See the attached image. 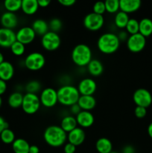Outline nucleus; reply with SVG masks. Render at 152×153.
Instances as JSON below:
<instances>
[{
	"label": "nucleus",
	"instance_id": "nucleus-50",
	"mask_svg": "<svg viewBox=\"0 0 152 153\" xmlns=\"http://www.w3.org/2000/svg\"><path fill=\"white\" fill-rule=\"evenodd\" d=\"M1 104H2V99H1V97H0V108H1Z\"/></svg>",
	"mask_w": 152,
	"mask_h": 153
},
{
	"label": "nucleus",
	"instance_id": "nucleus-1",
	"mask_svg": "<svg viewBox=\"0 0 152 153\" xmlns=\"http://www.w3.org/2000/svg\"><path fill=\"white\" fill-rule=\"evenodd\" d=\"M43 139L49 146L52 147H60L64 145L67 140V133L56 125L49 126L45 129Z\"/></svg>",
	"mask_w": 152,
	"mask_h": 153
},
{
	"label": "nucleus",
	"instance_id": "nucleus-43",
	"mask_svg": "<svg viewBox=\"0 0 152 153\" xmlns=\"http://www.w3.org/2000/svg\"><path fill=\"white\" fill-rule=\"evenodd\" d=\"M7 91V83L4 81L0 79V97Z\"/></svg>",
	"mask_w": 152,
	"mask_h": 153
},
{
	"label": "nucleus",
	"instance_id": "nucleus-48",
	"mask_svg": "<svg viewBox=\"0 0 152 153\" xmlns=\"http://www.w3.org/2000/svg\"><path fill=\"white\" fill-rule=\"evenodd\" d=\"M147 131H148V134L149 137L152 139V123H151L148 125Z\"/></svg>",
	"mask_w": 152,
	"mask_h": 153
},
{
	"label": "nucleus",
	"instance_id": "nucleus-24",
	"mask_svg": "<svg viewBox=\"0 0 152 153\" xmlns=\"http://www.w3.org/2000/svg\"><path fill=\"white\" fill-rule=\"evenodd\" d=\"M39 8L37 0H22V12L26 15H34L37 13Z\"/></svg>",
	"mask_w": 152,
	"mask_h": 153
},
{
	"label": "nucleus",
	"instance_id": "nucleus-22",
	"mask_svg": "<svg viewBox=\"0 0 152 153\" xmlns=\"http://www.w3.org/2000/svg\"><path fill=\"white\" fill-rule=\"evenodd\" d=\"M60 126L61 127V128L66 133L68 134L69 132H70V131H72L73 129H75V128L77 127V121H76L75 117L72 116V115L65 116L61 120V126Z\"/></svg>",
	"mask_w": 152,
	"mask_h": 153
},
{
	"label": "nucleus",
	"instance_id": "nucleus-47",
	"mask_svg": "<svg viewBox=\"0 0 152 153\" xmlns=\"http://www.w3.org/2000/svg\"><path fill=\"white\" fill-rule=\"evenodd\" d=\"M29 153H40V148L36 145H31L29 149Z\"/></svg>",
	"mask_w": 152,
	"mask_h": 153
},
{
	"label": "nucleus",
	"instance_id": "nucleus-32",
	"mask_svg": "<svg viewBox=\"0 0 152 153\" xmlns=\"http://www.w3.org/2000/svg\"><path fill=\"white\" fill-rule=\"evenodd\" d=\"M139 21L134 18H130L125 27V30L128 34H129L130 35H133V34L139 33Z\"/></svg>",
	"mask_w": 152,
	"mask_h": 153
},
{
	"label": "nucleus",
	"instance_id": "nucleus-5",
	"mask_svg": "<svg viewBox=\"0 0 152 153\" xmlns=\"http://www.w3.org/2000/svg\"><path fill=\"white\" fill-rule=\"evenodd\" d=\"M41 103H40V97L37 94H26L23 97L22 108L23 111L27 114H34L40 109Z\"/></svg>",
	"mask_w": 152,
	"mask_h": 153
},
{
	"label": "nucleus",
	"instance_id": "nucleus-44",
	"mask_svg": "<svg viewBox=\"0 0 152 153\" xmlns=\"http://www.w3.org/2000/svg\"><path fill=\"white\" fill-rule=\"evenodd\" d=\"M118 37H119V40L121 41H123V40H127L128 38V34L127 31H120V32L119 33V34H118Z\"/></svg>",
	"mask_w": 152,
	"mask_h": 153
},
{
	"label": "nucleus",
	"instance_id": "nucleus-37",
	"mask_svg": "<svg viewBox=\"0 0 152 153\" xmlns=\"http://www.w3.org/2000/svg\"><path fill=\"white\" fill-rule=\"evenodd\" d=\"M92 10H93V13H96V14L102 15L104 14L106 12V7H105V4H104V1H99L95 2L93 4V7H92Z\"/></svg>",
	"mask_w": 152,
	"mask_h": 153
},
{
	"label": "nucleus",
	"instance_id": "nucleus-38",
	"mask_svg": "<svg viewBox=\"0 0 152 153\" xmlns=\"http://www.w3.org/2000/svg\"><path fill=\"white\" fill-rule=\"evenodd\" d=\"M134 114L139 119H142L144 118L147 114V108L143 107H139V106H137L134 109Z\"/></svg>",
	"mask_w": 152,
	"mask_h": 153
},
{
	"label": "nucleus",
	"instance_id": "nucleus-20",
	"mask_svg": "<svg viewBox=\"0 0 152 153\" xmlns=\"http://www.w3.org/2000/svg\"><path fill=\"white\" fill-rule=\"evenodd\" d=\"M77 105L82 111H90L96 105V100L93 96H80Z\"/></svg>",
	"mask_w": 152,
	"mask_h": 153
},
{
	"label": "nucleus",
	"instance_id": "nucleus-14",
	"mask_svg": "<svg viewBox=\"0 0 152 153\" xmlns=\"http://www.w3.org/2000/svg\"><path fill=\"white\" fill-rule=\"evenodd\" d=\"M16 41V33L13 30L5 28H0V46L10 48Z\"/></svg>",
	"mask_w": 152,
	"mask_h": 153
},
{
	"label": "nucleus",
	"instance_id": "nucleus-21",
	"mask_svg": "<svg viewBox=\"0 0 152 153\" xmlns=\"http://www.w3.org/2000/svg\"><path fill=\"white\" fill-rule=\"evenodd\" d=\"M98 153H110L113 151V143L107 137H100L95 143Z\"/></svg>",
	"mask_w": 152,
	"mask_h": 153
},
{
	"label": "nucleus",
	"instance_id": "nucleus-4",
	"mask_svg": "<svg viewBox=\"0 0 152 153\" xmlns=\"http://www.w3.org/2000/svg\"><path fill=\"white\" fill-rule=\"evenodd\" d=\"M71 58L73 63L77 67H86L92 59V50L86 44L80 43L73 48Z\"/></svg>",
	"mask_w": 152,
	"mask_h": 153
},
{
	"label": "nucleus",
	"instance_id": "nucleus-8",
	"mask_svg": "<svg viewBox=\"0 0 152 153\" xmlns=\"http://www.w3.org/2000/svg\"><path fill=\"white\" fill-rule=\"evenodd\" d=\"M104 23V16L96 13H89L85 16L83 19V25L87 30L96 31L101 29Z\"/></svg>",
	"mask_w": 152,
	"mask_h": 153
},
{
	"label": "nucleus",
	"instance_id": "nucleus-7",
	"mask_svg": "<svg viewBox=\"0 0 152 153\" xmlns=\"http://www.w3.org/2000/svg\"><path fill=\"white\" fill-rule=\"evenodd\" d=\"M61 37L58 33L49 31L42 37V46L43 47V49L49 51V52L57 50L61 46Z\"/></svg>",
	"mask_w": 152,
	"mask_h": 153
},
{
	"label": "nucleus",
	"instance_id": "nucleus-45",
	"mask_svg": "<svg viewBox=\"0 0 152 153\" xmlns=\"http://www.w3.org/2000/svg\"><path fill=\"white\" fill-rule=\"evenodd\" d=\"M122 153H135V149L131 145H127L122 149Z\"/></svg>",
	"mask_w": 152,
	"mask_h": 153
},
{
	"label": "nucleus",
	"instance_id": "nucleus-9",
	"mask_svg": "<svg viewBox=\"0 0 152 153\" xmlns=\"http://www.w3.org/2000/svg\"><path fill=\"white\" fill-rule=\"evenodd\" d=\"M133 101L137 106L147 108L152 103V95L147 89L139 88L133 94Z\"/></svg>",
	"mask_w": 152,
	"mask_h": 153
},
{
	"label": "nucleus",
	"instance_id": "nucleus-40",
	"mask_svg": "<svg viewBox=\"0 0 152 153\" xmlns=\"http://www.w3.org/2000/svg\"><path fill=\"white\" fill-rule=\"evenodd\" d=\"M81 108H80V106L77 104H75L73 105L70 106V111H71V113L73 115H75V116H77V114H78L79 113H80V111H81Z\"/></svg>",
	"mask_w": 152,
	"mask_h": 153
},
{
	"label": "nucleus",
	"instance_id": "nucleus-35",
	"mask_svg": "<svg viewBox=\"0 0 152 153\" xmlns=\"http://www.w3.org/2000/svg\"><path fill=\"white\" fill-rule=\"evenodd\" d=\"M10 51L12 53L16 56H22L25 51V46L22 43H19L16 40L15 43H13L11 46L10 47Z\"/></svg>",
	"mask_w": 152,
	"mask_h": 153
},
{
	"label": "nucleus",
	"instance_id": "nucleus-34",
	"mask_svg": "<svg viewBox=\"0 0 152 153\" xmlns=\"http://www.w3.org/2000/svg\"><path fill=\"white\" fill-rule=\"evenodd\" d=\"M41 89V84L37 80L30 81L25 85V91L28 94H37Z\"/></svg>",
	"mask_w": 152,
	"mask_h": 153
},
{
	"label": "nucleus",
	"instance_id": "nucleus-33",
	"mask_svg": "<svg viewBox=\"0 0 152 153\" xmlns=\"http://www.w3.org/2000/svg\"><path fill=\"white\" fill-rule=\"evenodd\" d=\"M106 11L109 13H116L119 11V0H106L104 1Z\"/></svg>",
	"mask_w": 152,
	"mask_h": 153
},
{
	"label": "nucleus",
	"instance_id": "nucleus-26",
	"mask_svg": "<svg viewBox=\"0 0 152 153\" xmlns=\"http://www.w3.org/2000/svg\"><path fill=\"white\" fill-rule=\"evenodd\" d=\"M31 145L23 138H16L12 143V149L14 153H29Z\"/></svg>",
	"mask_w": 152,
	"mask_h": 153
},
{
	"label": "nucleus",
	"instance_id": "nucleus-10",
	"mask_svg": "<svg viewBox=\"0 0 152 153\" xmlns=\"http://www.w3.org/2000/svg\"><path fill=\"white\" fill-rule=\"evenodd\" d=\"M146 38L139 33L130 35L127 40V48L134 53H138L145 49Z\"/></svg>",
	"mask_w": 152,
	"mask_h": 153
},
{
	"label": "nucleus",
	"instance_id": "nucleus-39",
	"mask_svg": "<svg viewBox=\"0 0 152 153\" xmlns=\"http://www.w3.org/2000/svg\"><path fill=\"white\" fill-rule=\"evenodd\" d=\"M64 153H75L76 146L70 143H67L63 146Z\"/></svg>",
	"mask_w": 152,
	"mask_h": 153
},
{
	"label": "nucleus",
	"instance_id": "nucleus-28",
	"mask_svg": "<svg viewBox=\"0 0 152 153\" xmlns=\"http://www.w3.org/2000/svg\"><path fill=\"white\" fill-rule=\"evenodd\" d=\"M24 95L20 92H13L9 96L7 103L12 108H19L22 107Z\"/></svg>",
	"mask_w": 152,
	"mask_h": 153
},
{
	"label": "nucleus",
	"instance_id": "nucleus-16",
	"mask_svg": "<svg viewBox=\"0 0 152 153\" xmlns=\"http://www.w3.org/2000/svg\"><path fill=\"white\" fill-rule=\"evenodd\" d=\"M77 126L82 128H89L95 122V117L90 111H81L77 116H75Z\"/></svg>",
	"mask_w": 152,
	"mask_h": 153
},
{
	"label": "nucleus",
	"instance_id": "nucleus-2",
	"mask_svg": "<svg viewBox=\"0 0 152 153\" xmlns=\"http://www.w3.org/2000/svg\"><path fill=\"white\" fill-rule=\"evenodd\" d=\"M120 43L117 34L107 32L100 36L97 41V47L101 53L110 55L119 49Z\"/></svg>",
	"mask_w": 152,
	"mask_h": 153
},
{
	"label": "nucleus",
	"instance_id": "nucleus-3",
	"mask_svg": "<svg viewBox=\"0 0 152 153\" xmlns=\"http://www.w3.org/2000/svg\"><path fill=\"white\" fill-rule=\"evenodd\" d=\"M58 102L64 106L73 105L77 104L80 97L77 88L71 85H65L57 91Z\"/></svg>",
	"mask_w": 152,
	"mask_h": 153
},
{
	"label": "nucleus",
	"instance_id": "nucleus-12",
	"mask_svg": "<svg viewBox=\"0 0 152 153\" xmlns=\"http://www.w3.org/2000/svg\"><path fill=\"white\" fill-rule=\"evenodd\" d=\"M77 90L80 96H93L97 90V84L94 79L85 78L79 82Z\"/></svg>",
	"mask_w": 152,
	"mask_h": 153
},
{
	"label": "nucleus",
	"instance_id": "nucleus-31",
	"mask_svg": "<svg viewBox=\"0 0 152 153\" xmlns=\"http://www.w3.org/2000/svg\"><path fill=\"white\" fill-rule=\"evenodd\" d=\"M0 138L1 141L5 144H12L13 141L16 140L14 132L9 128L4 129L0 134Z\"/></svg>",
	"mask_w": 152,
	"mask_h": 153
},
{
	"label": "nucleus",
	"instance_id": "nucleus-25",
	"mask_svg": "<svg viewBox=\"0 0 152 153\" xmlns=\"http://www.w3.org/2000/svg\"><path fill=\"white\" fill-rule=\"evenodd\" d=\"M86 67L89 73L92 76H99L104 71V66L102 63L98 59L92 58Z\"/></svg>",
	"mask_w": 152,
	"mask_h": 153
},
{
	"label": "nucleus",
	"instance_id": "nucleus-11",
	"mask_svg": "<svg viewBox=\"0 0 152 153\" xmlns=\"http://www.w3.org/2000/svg\"><path fill=\"white\" fill-rule=\"evenodd\" d=\"M40 103L46 108H53L58 102V92L57 90L52 88H47L43 89L40 93Z\"/></svg>",
	"mask_w": 152,
	"mask_h": 153
},
{
	"label": "nucleus",
	"instance_id": "nucleus-23",
	"mask_svg": "<svg viewBox=\"0 0 152 153\" xmlns=\"http://www.w3.org/2000/svg\"><path fill=\"white\" fill-rule=\"evenodd\" d=\"M31 28L35 32L36 35H40L43 37L44 34H46L48 31H49V23L44 19H37L33 22Z\"/></svg>",
	"mask_w": 152,
	"mask_h": 153
},
{
	"label": "nucleus",
	"instance_id": "nucleus-13",
	"mask_svg": "<svg viewBox=\"0 0 152 153\" xmlns=\"http://www.w3.org/2000/svg\"><path fill=\"white\" fill-rule=\"evenodd\" d=\"M16 40L25 46L34 41L36 37V34L31 27L24 26L18 30L16 33Z\"/></svg>",
	"mask_w": 152,
	"mask_h": 153
},
{
	"label": "nucleus",
	"instance_id": "nucleus-51",
	"mask_svg": "<svg viewBox=\"0 0 152 153\" xmlns=\"http://www.w3.org/2000/svg\"><path fill=\"white\" fill-rule=\"evenodd\" d=\"M110 153H118V152H116V151H113H113H112V152H110Z\"/></svg>",
	"mask_w": 152,
	"mask_h": 153
},
{
	"label": "nucleus",
	"instance_id": "nucleus-18",
	"mask_svg": "<svg viewBox=\"0 0 152 153\" xmlns=\"http://www.w3.org/2000/svg\"><path fill=\"white\" fill-rule=\"evenodd\" d=\"M0 22H1L2 28L13 30V28L17 26L18 18L15 13L6 11L1 14Z\"/></svg>",
	"mask_w": 152,
	"mask_h": 153
},
{
	"label": "nucleus",
	"instance_id": "nucleus-19",
	"mask_svg": "<svg viewBox=\"0 0 152 153\" xmlns=\"http://www.w3.org/2000/svg\"><path fill=\"white\" fill-rule=\"evenodd\" d=\"M14 75V67L9 61H4L0 64V79L7 82L10 80Z\"/></svg>",
	"mask_w": 152,
	"mask_h": 153
},
{
	"label": "nucleus",
	"instance_id": "nucleus-6",
	"mask_svg": "<svg viewBox=\"0 0 152 153\" xmlns=\"http://www.w3.org/2000/svg\"><path fill=\"white\" fill-rule=\"evenodd\" d=\"M24 64L28 70L31 71H38L46 64V58L40 52H31L26 56Z\"/></svg>",
	"mask_w": 152,
	"mask_h": 153
},
{
	"label": "nucleus",
	"instance_id": "nucleus-36",
	"mask_svg": "<svg viewBox=\"0 0 152 153\" xmlns=\"http://www.w3.org/2000/svg\"><path fill=\"white\" fill-rule=\"evenodd\" d=\"M62 26L63 23L59 18H53V19H51L49 23V27L50 31L55 33H58V31H61Z\"/></svg>",
	"mask_w": 152,
	"mask_h": 153
},
{
	"label": "nucleus",
	"instance_id": "nucleus-17",
	"mask_svg": "<svg viewBox=\"0 0 152 153\" xmlns=\"http://www.w3.org/2000/svg\"><path fill=\"white\" fill-rule=\"evenodd\" d=\"M140 0H119V8L121 11L129 14L137 11L141 7Z\"/></svg>",
	"mask_w": 152,
	"mask_h": 153
},
{
	"label": "nucleus",
	"instance_id": "nucleus-27",
	"mask_svg": "<svg viewBox=\"0 0 152 153\" xmlns=\"http://www.w3.org/2000/svg\"><path fill=\"white\" fill-rule=\"evenodd\" d=\"M139 33L145 37H150L152 34V20L149 18H143L139 21Z\"/></svg>",
	"mask_w": 152,
	"mask_h": 153
},
{
	"label": "nucleus",
	"instance_id": "nucleus-41",
	"mask_svg": "<svg viewBox=\"0 0 152 153\" xmlns=\"http://www.w3.org/2000/svg\"><path fill=\"white\" fill-rule=\"evenodd\" d=\"M8 128V123L7 121L4 120V117L0 116V134L4 131V129Z\"/></svg>",
	"mask_w": 152,
	"mask_h": 153
},
{
	"label": "nucleus",
	"instance_id": "nucleus-49",
	"mask_svg": "<svg viewBox=\"0 0 152 153\" xmlns=\"http://www.w3.org/2000/svg\"><path fill=\"white\" fill-rule=\"evenodd\" d=\"M4 55H3V54L0 52V64H1L2 62H4Z\"/></svg>",
	"mask_w": 152,
	"mask_h": 153
},
{
	"label": "nucleus",
	"instance_id": "nucleus-29",
	"mask_svg": "<svg viewBox=\"0 0 152 153\" xmlns=\"http://www.w3.org/2000/svg\"><path fill=\"white\" fill-rule=\"evenodd\" d=\"M129 19V15L119 10L115 15L114 24L117 28L122 29V28H125Z\"/></svg>",
	"mask_w": 152,
	"mask_h": 153
},
{
	"label": "nucleus",
	"instance_id": "nucleus-42",
	"mask_svg": "<svg viewBox=\"0 0 152 153\" xmlns=\"http://www.w3.org/2000/svg\"><path fill=\"white\" fill-rule=\"evenodd\" d=\"M58 2L63 6L65 7H71V6L74 5L75 4V0H59Z\"/></svg>",
	"mask_w": 152,
	"mask_h": 153
},
{
	"label": "nucleus",
	"instance_id": "nucleus-15",
	"mask_svg": "<svg viewBox=\"0 0 152 153\" xmlns=\"http://www.w3.org/2000/svg\"><path fill=\"white\" fill-rule=\"evenodd\" d=\"M85 138H86L85 131L80 127H77L67 134V140L69 143L75 145L76 147L81 145L84 142Z\"/></svg>",
	"mask_w": 152,
	"mask_h": 153
},
{
	"label": "nucleus",
	"instance_id": "nucleus-30",
	"mask_svg": "<svg viewBox=\"0 0 152 153\" xmlns=\"http://www.w3.org/2000/svg\"><path fill=\"white\" fill-rule=\"evenodd\" d=\"M22 6V0H5L4 1V7L7 11L14 12L21 9Z\"/></svg>",
	"mask_w": 152,
	"mask_h": 153
},
{
	"label": "nucleus",
	"instance_id": "nucleus-46",
	"mask_svg": "<svg viewBox=\"0 0 152 153\" xmlns=\"http://www.w3.org/2000/svg\"><path fill=\"white\" fill-rule=\"evenodd\" d=\"M37 2H38L39 7H47L50 4L51 1L49 0H37Z\"/></svg>",
	"mask_w": 152,
	"mask_h": 153
}]
</instances>
